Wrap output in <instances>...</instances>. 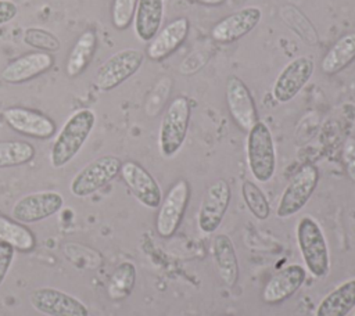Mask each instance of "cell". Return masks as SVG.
<instances>
[{"label":"cell","mask_w":355,"mask_h":316,"mask_svg":"<svg viewBox=\"0 0 355 316\" xmlns=\"http://www.w3.org/2000/svg\"><path fill=\"white\" fill-rule=\"evenodd\" d=\"M121 176L133 197L146 208L157 209L162 201V191L154 176L136 161L122 162Z\"/></svg>","instance_id":"4fadbf2b"},{"label":"cell","mask_w":355,"mask_h":316,"mask_svg":"<svg viewBox=\"0 0 355 316\" xmlns=\"http://www.w3.org/2000/svg\"><path fill=\"white\" fill-rule=\"evenodd\" d=\"M18 14V7L12 0H0V26L11 22Z\"/></svg>","instance_id":"e575fe53"},{"label":"cell","mask_w":355,"mask_h":316,"mask_svg":"<svg viewBox=\"0 0 355 316\" xmlns=\"http://www.w3.org/2000/svg\"><path fill=\"white\" fill-rule=\"evenodd\" d=\"M306 269L298 263L287 265L276 272L265 284L262 298L269 305H277L293 297L305 283Z\"/></svg>","instance_id":"ac0fdd59"},{"label":"cell","mask_w":355,"mask_h":316,"mask_svg":"<svg viewBox=\"0 0 355 316\" xmlns=\"http://www.w3.org/2000/svg\"><path fill=\"white\" fill-rule=\"evenodd\" d=\"M313 69L315 62L308 55H300L287 62L272 85L273 98L280 104H286L295 98L309 82Z\"/></svg>","instance_id":"30bf717a"},{"label":"cell","mask_w":355,"mask_h":316,"mask_svg":"<svg viewBox=\"0 0 355 316\" xmlns=\"http://www.w3.org/2000/svg\"><path fill=\"white\" fill-rule=\"evenodd\" d=\"M64 205V197L54 190L29 193L18 198L11 208V218L19 223H35L44 220Z\"/></svg>","instance_id":"8fae6325"},{"label":"cell","mask_w":355,"mask_h":316,"mask_svg":"<svg viewBox=\"0 0 355 316\" xmlns=\"http://www.w3.org/2000/svg\"><path fill=\"white\" fill-rule=\"evenodd\" d=\"M190 30V21L186 17L175 18L168 22L148 42L146 53L150 60L161 61L175 53L186 40Z\"/></svg>","instance_id":"d6986e66"},{"label":"cell","mask_w":355,"mask_h":316,"mask_svg":"<svg viewBox=\"0 0 355 316\" xmlns=\"http://www.w3.org/2000/svg\"><path fill=\"white\" fill-rule=\"evenodd\" d=\"M282 18H288L294 19V22H286L293 30H295L297 35L301 36L302 40H305L308 44H316L318 42V35L309 22V19L295 7L286 6L280 10Z\"/></svg>","instance_id":"f546056e"},{"label":"cell","mask_w":355,"mask_h":316,"mask_svg":"<svg viewBox=\"0 0 355 316\" xmlns=\"http://www.w3.org/2000/svg\"><path fill=\"white\" fill-rule=\"evenodd\" d=\"M341 159L347 176L355 183V137H348L341 150Z\"/></svg>","instance_id":"d6a6232c"},{"label":"cell","mask_w":355,"mask_h":316,"mask_svg":"<svg viewBox=\"0 0 355 316\" xmlns=\"http://www.w3.org/2000/svg\"><path fill=\"white\" fill-rule=\"evenodd\" d=\"M190 200V184L186 179L176 180L162 198L155 219L159 237L169 238L179 229Z\"/></svg>","instance_id":"ba28073f"},{"label":"cell","mask_w":355,"mask_h":316,"mask_svg":"<svg viewBox=\"0 0 355 316\" xmlns=\"http://www.w3.org/2000/svg\"><path fill=\"white\" fill-rule=\"evenodd\" d=\"M262 11L257 6H247L218 21L211 29V37L220 44L233 43L248 35L261 22Z\"/></svg>","instance_id":"9a60e30c"},{"label":"cell","mask_w":355,"mask_h":316,"mask_svg":"<svg viewBox=\"0 0 355 316\" xmlns=\"http://www.w3.org/2000/svg\"><path fill=\"white\" fill-rule=\"evenodd\" d=\"M97 43V33L93 29H87L78 36L65 62V72L69 78H78L87 69L96 54Z\"/></svg>","instance_id":"603a6c76"},{"label":"cell","mask_w":355,"mask_h":316,"mask_svg":"<svg viewBox=\"0 0 355 316\" xmlns=\"http://www.w3.org/2000/svg\"><path fill=\"white\" fill-rule=\"evenodd\" d=\"M144 61L143 51L122 49L110 55L94 73V86L100 91H111L133 76Z\"/></svg>","instance_id":"52a82bcc"},{"label":"cell","mask_w":355,"mask_h":316,"mask_svg":"<svg viewBox=\"0 0 355 316\" xmlns=\"http://www.w3.org/2000/svg\"><path fill=\"white\" fill-rule=\"evenodd\" d=\"M0 240L11 244L15 249L25 252L32 251L36 244L35 236L28 227L6 216H0Z\"/></svg>","instance_id":"d4e9b609"},{"label":"cell","mask_w":355,"mask_h":316,"mask_svg":"<svg viewBox=\"0 0 355 316\" xmlns=\"http://www.w3.org/2000/svg\"><path fill=\"white\" fill-rule=\"evenodd\" d=\"M29 302L35 310L46 316H89V309L80 299L54 287L33 290Z\"/></svg>","instance_id":"7c38bea8"},{"label":"cell","mask_w":355,"mask_h":316,"mask_svg":"<svg viewBox=\"0 0 355 316\" xmlns=\"http://www.w3.org/2000/svg\"><path fill=\"white\" fill-rule=\"evenodd\" d=\"M165 0H137L133 29L139 40L148 43L161 29Z\"/></svg>","instance_id":"44dd1931"},{"label":"cell","mask_w":355,"mask_h":316,"mask_svg":"<svg viewBox=\"0 0 355 316\" xmlns=\"http://www.w3.org/2000/svg\"><path fill=\"white\" fill-rule=\"evenodd\" d=\"M222 316H233V315H222Z\"/></svg>","instance_id":"8d00e7d4"},{"label":"cell","mask_w":355,"mask_h":316,"mask_svg":"<svg viewBox=\"0 0 355 316\" xmlns=\"http://www.w3.org/2000/svg\"><path fill=\"white\" fill-rule=\"evenodd\" d=\"M354 316H355V313H354Z\"/></svg>","instance_id":"74e56055"},{"label":"cell","mask_w":355,"mask_h":316,"mask_svg":"<svg viewBox=\"0 0 355 316\" xmlns=\"http://www.w3.org/2000/svg\"><path fill=\"white\" fill-rule=\"evenodd\" d=\"M3 118L12 130L28 137L46 140L55 133L54 121L47 115L31 108L10 107L4 109Z\"/></svg>","instance_id":"2e32d148"},{"label":"cell","mask_w":355,"mask_h":316,"mask_svg":"<svg viewBox=\"0 0 355 316\" xmlns=\"http://www.w3.org/2000/svg\"><path fill=\"white\" fill-rule=\"evenodd\" d=\"M14 256H15V248L11 244L0 240V286L7 277V273L12 265Z\"/></svg>","instance_id":"836d02e7"},{"label":"cell","mask_w":355,"mask_h":316,"mask_svg":"<svg viewBox=\"0 0 355 316\" xmlns=\"http://www.w3.org/2000/svg\"><path fill=\"white\" fill-rule=\"evenodd\" d=\"M225 96L232 119L241 130L248 132L259 121L250 89L239 76L232 75L226 80Z\"/></svg>","instance_id":"5bb4252c"},{"label":"cell","mask_w":355,"mask_h":316,"mask_svg":"<svg viewBox=\"0 0 355 316\" xmlns=\"http://www.w3.org/2000/svg\"><path fill=\"white\" fill-rule=\"evenodd\" d=\"M191 115L187 97L178 96L166 107L158 133V150L164 158L175 157L184 144Z\"/></svg>","instance_id":"3957f363"},{"label":"cell","mask_w":355,"mask_h":316,"mask_svg":"<svg viewBox=\"0 0 355 316\" xmlns=\"http://www.w3.org/2000/svg\"><path fill=\"white\" fill-rule=\"evenodd\" d=\"M22 42L36 51L55 53L61 49V42L55 33L40 26H28L22 32Z\"/></svg>","instance_id":"83f0119b"},{"label":"cell","mask_w":355,"mask_h":316,"mask_svg":"<svg viewBox=\"0 0 355 316\" xmlns=\"http://www.w3.org/2000/svg\"><path fill=\"white\" fill-rule=\"evenodd\" d=\"M54 65V57L44 51H31L8 62L1 71V79L10 85H21L46 73Z\"/></svg>","instance_id":"e0dca14e"},{"label":"cell","mask_w":355,"mask_h":316,"mask_svg":"<svg viewBox=\"0 0 355 316\" xmlns=\"http://www.w3.org/2000/svg\"><path fill=\"white\" fill-rule=\"evenodd\" d=\"M245 151L252 177L259 183H268L276 170V148L272 132L263 121H258L247 132Z\"/></svg>","instance_id":"277c9868"},{"label":"cell","mask_w":355,"mask_h":316,"mask_svg":"<svg viewBox=\"0 0 355 316\" xmlns=\"http://www.w3.org/2000/svg\"><path fill=\"white\" fill-rule=\"evenodd\" d=\"M355 60V32L341 36L323 55L320 69L323 73L333 76L345 69Z\"/></svg>","instance_id":"cb8c5ba5"},{"label":"cell","mask_w":355,"mask_h":316,"mask_svg":"<svg viewBox=\"0 0 355 316\" xmlns=\"http://www.w3.org/2000/svg\"><path fill=\"white\" fill-rule=\"evenodd\" d=\"M295 237L306 272L313 277H324L330 270V254L320 225L305 215L297 223Z\"/></svg>","instance_id":"7a4b0ae2"},{"label":"cell","mask_w":355,"mask_h":316,"mask_svg":"<svg viewBox=\"0 0 355 316\" xmlns=\"http://www.w3.org/2000/svg\"><path fill=\"white\" fill-rule=\"evenodd\" d=\"M230 200L232 188L227 180L218 179L207 187L197 213V226L200 231L204 234L216 231L227 212Z\"/></svg>","instance_id":"9c48e42d"},{"label":"cell","mask_w":355,"mask_h":316,"mask_svg":"<svg viewBox=\"0 0 355 316\" xmlns=\"http://www.w3.org/2000/svg\"><path fill=\"white\" fill-rule=\"evenodd\" d=\"M121 166L122 161L111 154L90 161L71 179V194L78 198H86L94 194L119 175Z\"/></svg>","instance_id":"5b68a950"},{"label":"cell","mask_w":355,"mask_h":316,"mask_svg":"<svg viewBox=\"0 0 355 316\" xmlns=\"http://www.w3.org/2000/svg\"><path fill=\"white\" fill-rule=\"evenodd\" d=\"M136 283V266L129 262H121L112 272L108 286H107V292L111 299H123L130 295L133 287Z\"/></svg>","instance_id":"484cf974"},{"label":"cell","mask_w":355,"mask_h":316,"mask_svg":"<svg viewBox=\"0 0 355 316\" xmlns=\"http://www.w3.org/2000/svg\"><path fill=\"white\" fill-rule=\"evenodd\" d=\"M137 0H112L111 22L115 29L125 30L133 21Z\"/></svg>","instance_id":"4dcf8cb0"},{"label":"cell","mask_w":355,"mask_h":316,"mask_svg":"<svg viewBox=\"0 0 355 316\" xmlns=\"http://www.w3.org/2000/svg\"><path fill=\"white\" fill-rule=\"evenodd\" d=\"M355 308V277L345 280L327 295L315 309V316H348Z\"/></svg>","instance_id":"7402d4cb"},{"label":"cell","mask_w":355,"mask_h":316,"mask_svg":"<svg viewBox=\"0 0 355 316\" xmlns=\"http://www.w3.org/2000/svg\"><path fill=\"white\" fill-rule=\"evenodd\" d=\"M96 125V114L92 108H79L72 112L58 130L51 148L50 165L55 169L69 164L92 134Z\"/></svg>","instance_id":"6da1fadb"},{"label":"cell","mask_w":355,"mask_h":316,"mask_svg":"<svg viewBox=\"0 0 355 316\" xmlns=\"http://www.w3.org/2000/svg\"><path fill=\"white\" fill-rule=\"evenodd\" d=\"M191 1H196V3H200V4H204V6H220L223 4L226 0H191Z\"/></svg>","instance_id":"d590c367"},{"label":"cell","mask_w":355,"mask_h":316,"mask_svg":"<svg viewBox=\"0 0 355 316\" xmlns=\"http://www.w3.org/2000/svg\"><path fill=\"white\" fill-rule=\"evenodd\" d=\"M319 182V169L313 164L302 165L290 179L276 207V216L287 219L298 213L309 201Z\"/></svg>","instance_id":"8992f818"},{"label":"cell","mask_w":355,"mask_h":316,"mask_svg":"<svg viewBox=\"0 0 355 316\" xmlns=\"http://www.w3.org/2000/svg\"><path fill=\"white\" fill-rule=\"evenodd\" d=\"M36 155L35 147L22 140L0 141V168H15L31 162Z\"/></svg>","instance_id":"4316f807"},{"label":"cell","mask_w":355,"mask_h":316,"mask_svg":"<svg viewBox=\"0 0 355 316\" xmlns=\"http://www.w3.org/2000/svg\"><path fill=\"white\" fill-rule=\"evenodd\" d=\"M243 200L250 212L258 219L265 220L270 215V205L265 193L251 180H245L241 184Z\"/></svg>","instance_id":"f1b7e54d"},{"label":"cell","mask_w":355,"mask_h":316,"mask_svg":"<svg viewBox=\"0 0 355 316\" xmlns=\"http://www.w3.org/2000/svg\"><path fill=\"white\" fill-rule=\"evenodd\" d=\"M211 254L222 283L229 288L234 287L239 280L240 269L232 238L226 234H216L211 241Z\"/></svg>","instance_id":"ffe728a7"},{"label":"cell","mask_w":355,"mask_h":316,"mask_svg":"<svg viewBox=\"0 0 355 316\" xmlns=\"http://www.w3.org/2000/svg\"><path fill=\"white\" fill-rule=\"evenodd\" d=\"M169 87H171V80L168 82V78H164L157 83V86L148 96V100L146 104V112L148 115L154 116L159 112V108L162 107V104L169 93Z\"/></svg>","instance_id":"1f68e13d"}]
</instances>
